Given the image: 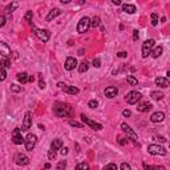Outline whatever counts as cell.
<instances>
[{
    "label": "cell",
    "instance_id": "cell-25",
    "mask_svg": "<svg viewBox=\"0 0 170 170\" xmlns=\"http://www.w3.org/2000/svg\"><path fill=\"white\" fill-rule=\"evenodd\" d=\"M0 68L5 69V68H11V60L8 57H3L0 60Z\"/></svg>",
    "mask_w": 170,
    "mask_h": 170
},
{
    "label": "cell",
    "instance_id": "cell-37",
    "mask_svg": "<svg viewBox=\"0 0 170 170\" xmlns=\"http://www.w3.org/2000/svg\"><path fill=\"white\" fill-rule=\"evenodd\" d=\"M97 105H98L97 100H91V101H89V102H88V106H89V108H92V109L97 108Z\"/></svg>",
    "mask_w": 170,
    "mask_h": 170
},
{
    "label": "cell",
    "instance_id": "cell-35",
    "mask_svg": "<svg viewBox=\"0 0 170 170\" xmlns=\"http://www.w3.org/2000/svg\"><path fill=\"white\" fill-rule=\"evenodd\" d=\"M74 170H88V163H85V162L79 163V165L74 168Z\"/></svg>",
    "mask_w": 170,
    "mask_h": 170
},
{
    "label": "cell",
    "instance_id": "cell-6",
    "mask_svg": "<svg viewBox=\"0 0 170 170\" xmlns=\"http://www.w3.org/2000/svg\"><path fill=\"white\" fill-rule=\"evenodd\" d=\"M32 28H33V31H35V33H36V36L40 39L43 43H47V41L49 40V32H48V29H37L36 27H33L32 25Z\"/></svg>",
    "mask_w": 170,
    "mask_h": 170
},
{
    "label": "cell",
    "instance_id": "cell-8",
    "mask_svg": "<svg viewBox=\"0 0 170 170\" xmlns=\"http://www.w3.org/2000/svg\"><path fill=\"white\" fill-rule=\"evenodd\" d=\"M121 128H122V130H124V132L128 134V138H130V140H132V141L134 142V144H137V140H138V136H137V134L133 132L132 128H130L128 124H122V125H121Z\"/></svg>",
    "mask_w": 170,
    "mask_h": 170
},
{
    "label": "cell",
    "instance_id": "cell-44",
    "mask_svg": "<svg viewBox=\"0 0 170 170\" xmlns=\"http://www.w3.org/2000/svg\"><path fill=\"white\" fill-rule=\"evenodd\" d=\"M5 22H7V20H5V17L3 16V15H0V28L5 25Z\"/></svg>",
    "mask_w": 170,
    "mask_h": 170
},
{
    "label": "cell",
    "instance_id": "cell-38",
    "mask_svg": "<svg viewBox=\"0 0 170 170\" xmlns=\"http://www.w3.org/2000/svg\"><path fill=\"white\" fill-rule=\"evenodd\" d=\"M102 170H117V165H114V163H108Z\"/></svg>",
    "mask_w": 170,
    "mask_h": 170
},
{
    "label": "cell",
    "instance_id": "cell-21",
    "mask_svg": "<svg viewBox=\"0 0 170 170\" xmlns=\"http://www.w3.org/2000/svg\"><path fill=\"white\" fill-rule=\"evenodd\" d=\"M62 148V141L61 140H53L52 141V144H50V149H52V150H56L57 151L59 149H61Z\"/></svg>",
    "mask_w": 170,
    "mask_h": 170
},
{
    "label": "cell",
    "instance_id": "cell-20",
    "mask_svg": "<svg viewBox=\"0 0 170 170\" xmlns=\"http://www.w3.org/2000/svg\"><path fill=\"white\" fill-rule=\"evenodd\" d=\"M60 13H61V11L59 10V8H53L52 11H49L48 16H47V22H52V20L56 19V17H57Z\"/></svg>",
    "mask_w": 170,
    "mask_h": 170
},
{
    "label": "cell",
    "instance_id": "cell-3",
    "mask_svg": "<svg viewBox=\"0 0 170 170\" xmlns=\"http://www.w3.org/2000/svg\"><path fill=\"white\" fill-rule=\"evenodd\" d=\"M148 151L149 154L151 156H165L166 154V149L161 145H156V144H151L148 146Z\"/></svg>",
    "mask_w": 170,
    "mask_h": 170
},
{
    "label": "cell",
    "instance_id": "cell-48",
    "mask_svg": "<svg viewBox=\"0 0 170 170\" xmlns=\"http://www.w3.org/2000/svg\"><path fill=\"white\" fill-rule=\"evenodd\" d=\"M60 153L62 154V156H67V154H68V148H61Z\"/></svg>",
    "mask_w": 170,
    "mask_h": 170
},
{
    "label": "cell",
    "instance_id": "cell-41",
    "mask_svg": "<svg viewBox=\"0 0 170 170\" xmlns=\"http://www.w3.org/2000/svg\"><path fill=\"white\" fill-rule=\"evenodd\" d=\"M92 65H93V67H96V68H100V67H101V61H100V59H94V60L92 61Z\"/></svg>",
    "mask_w": 170,
    "mask_h": 170
},
{
    "label": "cell",
    "instance_id": "cell-46",
    "mask_svg": "<svg viewBox=\"0 0 170 170\" xmlns=\"http://www.w3.org/2000/svg\"><path fill=\"white\" fill-rule=\"evenodd\" d=\"M138 37H140V33H138V31L136 29V31H133V40L137 41V40H138Z\"/></svg>",
    "mask_w": 170,
    "mask_h": 170
},
{
    "label": "cell",
    "instance_id": "cell-27",
    "mask_svg": "<svg viewBox=\"0 0 170 170\" xmlns=\"http://www.w3.org/2000/svg\"><path fill=\"white\" fill-rule=\"evenodd\" d=\"M126 81H128V84H130L132 86H136L137 84H138V80H137L134 76H128L126 77Z\"/></svg>",
    "mask_w": 170,
    "mask_h": 170
},
{
    "label": "cell",
    "instance_id": "cell-33",
    "mask_svg": "<svg viewBox=\"0 0 170 170\" xmlns=\"http://www.w3.org/2000/svg\"><path fill=\"white\" fill-rule=\"evenodd\" d=\"M65 168H67V161L62 160V161H60V162L57 163V168H56V170H64Z\"/></svg>",
    "mask_w": 170,
    "mask_h": 170
},
{
    "label": "cell",
    "instance_id": "cell-29",
    "mask_svg": "<svg viewBox=\"0 0 170 170\" xmlns=\"http://www.w3.org/2000/svg\"><path fill=\"white\" fill-rule=\"evenodd\" d=\"M144 169L145 170H166L163 166H151V165H146V163H144Z\"/></svg>",
    "mask_w": 170,
    "mask_h": 170
},
{
    "label": "cell",
    "instance_id": "cell-45",
    "mask_svg": "<svg viewBox=\"0 0 170 170\" xmlns=\"http://www.w3.org/2000/svg\"><path fill=\"white\" fill-rule=\"evenodd\" d=\"M128 142V138H125V137H120V138H118V144L120 145H125Z\"/></svg>",
    "mask_w": 170,
    "mask_h": 170
},
{
    "label": "cell",
    "instance_id": "cell-9",
    "mask_svg": "<svg viewBox=\"0 0 170 170\" xmlns=\"http://www.w3.org/2000/svg\"><path fill=\"white\" fill-rule=\"evenodd\" d=\"M15 163L19 166H25L29 163V158L23 153H17L16 156H15Z\"/></svg>",
    "mask_w": 170,
    "mask_h": 170
},
{
    "label": "cell",
    "instance_id": "cell-50",
    "mask_svg": "<svg viewBox=\"0 0 170 170\" xmlns=\"http://www.w3.org/2000/svg\"><path fill=\"white\" fill-rule=\"evenodd\" d=\"M39 86H40V88H41V89H44V88H45V82H44V81H43V80H41V81H40V82H39Z\"/></svg>",
    "mask_w": 170,
    "mask_h": 170
},
{
    "label": "cell",
    "instance_id": "cell-49",
    "mask_svg": "<svg viewBox=\"0 0 170 170\" xmlns=\"http://www.w3.org/2000/svg\"><path fill=\"white\" fill-rule=\"evenodd\" d=\"M117 56L118 57H126V52H120V53H117Z\"/></svg>",
    "mask_w": 170,
    "mask_h": 170
},
{
    "label": "cell",
    "instance_id": "cell-32",
    "mask_svg": "<svg viewBox=\"0 0 170 170\" xmlns=\"http://www.w3.org/2000/svg\"><path fill=\"white\" fill-rule=\"evenodd\" d=\"M150 19H151V25L156 27L158 24V15L156 12H153L151 13V16H150Z\"/></svg>",
    "mask_w": 170,
    "mask_h": 170
},
{
    "label": "cell",
    "instance_id": "cell-23",
    "mask_svg": "<svg viewBox=\"0 0 170 170\" xmlns=\"http://www.w3.org/2000/svg\"><path fill=\"white\" fill-rule=\"evenodd\" d=\"M122 11H124V12H126V13H134L136 12V7H134L133 4H124L122 5Z\"/></svg>",
    "mask_w": 170,
    "mask_h": 170
},
{
    "label": "cell",
    "instance_id": "cell-22",
    "mask_svg": "<svg viewBox=\"0 0 170 170\" xmlns=\"http://www.w3.org/2000/svg\"><path fill=\"white\" fill-rule=\"evenodd\" d=\"M17 80H19V82H22V84H27V82L29 81L28 73H25V72L19 73V74H17Z\"/></svg>",
    "mask_w": 170,
    "mask_h": 170
},
{
    "label": "cell",
    "instance_id": "cell-11",
    "mask_svg": "<svg viewBox=\"0 0 170 170\" xmlns=\"http://www.w3.org/2000/svg\"><path fill=\"white\" fill-rule=\"evenodd\" d=\"M81 121L84 122V124L89 125V126H91L92 129H94V130H101V129H102V125L98 124V122H94V121L89 120L88 117H85V114H81Z\"/></svg>",
    "mask_w": 170,
    "mask_h": 170
},
{
    "label": "cell",
    "instance_id": "cell-15",
    "mask_svg": "<svg viewBox=\"0 0 170 170\" xmlns=\"http://www.w3.org/2000/svg\"><path fill=\"white\" fill-rule=\"evenodd\" d=\"M32 125V117H31V113H25V117H24V121H23V125H22V130H28Z\"/></svg>",
    "mask_w": 170,
    "mask_h": 170
},
{
    "label": "cell",
    "instance_id": "cell-39",
    "mask_svg": "<svg viewBox=\"0 0 170 170\" xmlns=\"http://www.w3.org/2000/svg\"><path fill=\"white\" fill-rule=\"evenodd\" d=\"M32 16H33V13H32V11H28V12L25 13V22L31 23V22H32Z\"/></svg>",
    "mask_w": 170,
    "mask_h": 170
},
{
    "label": "cell",
    "instance_id": "cell-16",
    "mask_svg": "<svg viewBox=\"0 0 170 170\" xmlns=\"http://www.w3.org/2000/svg\"><path fill=\"white\" fill-rule=\"evenodd\" d=\"M163 118H165V114H163L162 112H156V113H153V114H151L150 121L154 122V124H158V122H162Z\"/></svg>",
    "mask_w": 170,
    "mask_h": 170
},
{
    "label": "cell",
    "instance_id": "cell-18",
    "mask_svg": "<svg viewBox=\"0 0 170 170\" xmlns=\"http://www.w3.org/2000/svg\"><path fill=\"white\" fill-rule=\"evenodd\" d=\"M0 55L3 57H8L11 55V48L5 43H0Z\"/></svg>",
    "mask_w": 170,
    "mask_h": 170
},
{
    "label": "cell",
    "instance_id": "cell-52",
    "mask_svg": "<svg viewBox=\"0 0 170 170\" xmlns=\"http://www.w3.org/2000/svg\"><path fill=\"white\" fill-rule=\"evenodd\" d=\"M158 140H160V141H161V142H165V141H166V140H165V138H163V137H158Z\"/></svg>",
    "mask_w": 170,
    "mask_h": 170
},
{
    "label": "cell",
    "instance_id": "cell-54",
    "mask_svg": "<svg viewBox=\"0 0 170 170\" xmlns=\"http://www.w3.org/2000/svg\"><path fill=\"white\" fill-rule=\"evenodd\" d=\"M79 55H84V49H80L79 50Z\"/></svg>",
    "mask_w": 170,
    "mask_h": 170
},
{
    "label": "cell",
    "instance_id": "cell-28",
    "mask_svg": "<svg viewBox=\"0 0 170 170\" xmlns=\"http://www.w3.org/2000/svg\"><path fill=\"white\" fill-rule=\"evenodd\" d=\"M88 68H89V64L86 61H82L81 64H80V67H79V72L80 73H84V72H86L88 71Z\"/></svg>",
    "mask_w": 170,
    "mask_h": 170
},
{
    "label": "cell",
    "instance_id": "cell-14",
    "mask_svg": "<svg viewBox=\"0 0 170 170\" xmlns=\"http://www.w3.org/2000/svg\"><path fill=\"white\" fill-rule=\"evenodd\" d=\"M117 93H118V91H117L116 86H108V88L104 91V94H105V97H108V98L116 97L117 96Z\"/></svg>",
    "mask_w": 170,
    "mask_h": 170
},
{
    "label": "cell",
    "instance_id": "cell-17",
    "mask_svg": "<svg viewBox=\"0 0 170 170\" xmlns=\"http://www.w3.org/2000/svg\"><path fill=\"white\" fill-rule=\"evenodd\" d=\"M151 108H153V105H151L150 102H148V101H144V102H140L138 106H137V110L138 112H149Z\"/></svg>",
    "mask_w": 170,
    "mask_h": 170
},
{
    "label": "cell",
    "instance_id": "cell-34",
    "mask_svg": "<svg viewBox=\"0 0 170 170\" xmlns=\"http://www.w3.org/2000/svg\"><path fill=\"white\" fill-rule=\"evenodd\" d=\"M11 92L19 93V92H22V86H20V85H16V84H11Z\"/></svg>",
    "mask_w": 170,
    "mask_h": 170
},
{
    "label": "cell",
    "instance_id": "cell-26",
    "mask_svg": "<svg viewBox=\"0 0 170 170\" xmlns=\"http://www.w3.org/2000/svg\"><path fill=\"white\" fill-rule=\"evenodd\" d=\"M17 5H19V4H17L16 1H13V3H11V4H8L7 7H5V12H7V13H11L13 10H16Z\"/></svg>",
    "mask_w": 170,
    "mask_h": 170
},
{
    "label": "cell",
    "instance_id": "cell-5",
    "mask_svg": "<svg viewBox=\"0 0 170 170\" xmlns=\"http://www.w3.org/2000/svg\"><path fill=\"white\" fill-rule=\"evenodd\" d=\"M154 43H156V41H154L153 39H149V40H146L145 43L142 44V57L144 59H146L151 53L153 47H154Z\"/></svg>",
    "mask_w": 170,
    "mask_h": 170
},
{
    "label": "cell",
    "instance_id": "cell-30",
    "mask_svg": "<svg viewBox=\"0 0 170 170\" xmlns=\"http://www.w3.org/2000/svg\"><path fill=\"white\" fill-rule=\"evenodd\" d=\"M150 96H151V98H153V100H162L163 93H162V92H151Z\"/></svg>",
    "mask_w": 170,
    "mask_h": 170
},
{
    "label": "cell",
    "instance_id": "cell-1",
    "mask_svg": "<svg viewBox=\"0 0 170 170\" xmlns=\"http://www.w3.org/2000/svg\"><path fill=\"white\" fill-rule=\"evenodd\" d=\"M53 113H55L57 117H67L71 113V106L64 102H57L53 106Z\"/></svg>",
    "mask_w": 170,
    "mask_h": 170
},
{
    "label": "cell",
    "instance_id": "cell-31",
    "mask_svg": "<svg viewBox=\"0 0 170 170\" xmlns=\"http://www.w3.org/2000/svg\"><path fill=\"white\" fill-rule=\"evenodd\" d=\"M98 25H100V17H98V16H94L93 19L91 20V27H93V28H97Z\"/></svg>",
    "mask_w": 170,
    "mask_h": 170
},
{
    "label": "cell",
    "instance_id": "cell-47",
    "mask_svg": "<svg viewBox=\"0 0 170 170\" xmlns=\"http://www.w3.org/2000/svg\"><path fill=\"white\" fill-rule=\"evenodd\" d=\"M132 114V113H130V110H124V112H122V116H124V117H129V116Z\"/></svg>",
    "mask_w": 170,
    "mask_h": 170
},
{
    "label": "cell",
    "instance_id": "cell-4",
    "mask_svg": "<svg viewBox=\"0 0 170 170\" xmlns=\"http://www.w3.org/2000/svg\"><path fill=\"white\" fill-rule=\"evenodd\" d=\"M89 28H91V19L86 16L82 17L79 22V24H77V32L79 33H85V32H88Z\"/></svg>",
    "mask_w": 170,
    "mask_h": 170
},
{
    "label": "cell",
    "instance_id": "cell-24",
    "mask_svg": "<svg viewBox=\"0 0 170 170\" xmlns=\"http://www.w3.org/2000/svg\"><path fill=\"white\" fill-rule=\"evenodd\" d=\"M162 52H163V48L160 45V47H156V48H154L153 50H151V53H150V55H151V57L157 59V57H160V56L162 55Z\"/></svg>",
    "mask_w": 170,
    "mask_h": 170
},
{
    "label": "cell",
    "instance_id": "cell-43",
    "mask_svg": "<svg viewBox=\"0 0 170 170\" xmlns=\"http://www.w3.org/2000/svg\"><path fill=\"white\" fill-rule=\"evenodd\" d=\"M120 169H121V170H130V165H128L126 162H124V163H121Z\"/></svg>",
    "mask_w": 170,
    "mask_h": 170
},
{
    "label": "cell",
    "instance_id": "cell-12",
    "mask_svg": "<svg viewBox=\"0 0 170 170\" xmlns=\"http://www.w3.org/2000/svg\"><path fill=\"white\" fill-rule=\"evenodd\" d=\"M57 86L60 89H62L64 92H67V93H69V94H77L79 93V88H76V86H69V85H67V84H64V82H59Z\"/></svg>",
    "mask_w": 170,
    "mask_h": 170
},
{
    "label": "cell",
    "instance_id": "cell-7",
    "mask_svg": "<svg viewBox=\"0 0 170 170\" xmlns=\"http://www.w3.org/2000/svg\"><path fill=\"white\" fill-rule=\"evenodd\" d=\"M141 97H142V94L140 93V92H129L128 93V96H126V101H128V104H130V105H134V104H137L140 100H141Z\"/></svg>",
    "mask_w": 170,
    "mask_h": 170
},
{
    "label": "cell",
    "instance_id": "cell-51",
    "mask_svg": "<svg viewBox=\"0 0 170 170\" xmlns=\"http://www.w3.org/2000/svg\"><path fill=\"white\" fill-rule=\"evenodd\" d=\"M113 4H114V5H120L121 4V1H120V0H113Z\"/></svg>",
    "mask_w": 170,
    "mask_h": 170
},
{
    "label": "cell",
    "instance_id": "cell-10",
    "mask_svg": "<svg viewBox=\"0 0 170 170\" xmlns=\"http://www.w3.org/2000/svg\"><path fill=\"white\" fill-rule=\"evenodd\" d=\"M12 142H13L15 145H22V144H24V138H23L22 130H20L19 128H16V129L13 130V134H12Z\"/></svg>",
    "mask_w": 170,
    "mask_h": 170
},
{
    "label": "cell",
    "instance_id": "cell-19",
    "mask_svg": "<svg viewBox=\"0 0 170 170\" xmlns=\"http://www.w3.org/2000/svg\"><path fill=\"white\" fill-rule=\"evenodd\" d=\"M156 85L161 86V88H168V86H169L168 77H157V79H156Z\"/></svg>",
    "mask_w": 170,
    "mask_h": 170
},
{
    "label": "cell",
    "instance_id": "cell-42",
    "mask_svg": "<svg viewBox=\"0 0 170 170\" xmlns=\"http://www.w3.org/2000/svg\"><path fill=\"white\" fill-rule=\"evenodd\" d=\"M69 125L76 126V128H82V124H80V122H77V121H69Z\"/></svg>",
    "mask_w": 170,
    "mask_h": 170
},
{
    "label": "cell",
    "instance_id": "cell-53",
    "mask_svg": "<svg viewBox=\"0 0 170 170\" xmlns=\"http://www.w3.org/2000/svg\"><path fill=\"white\" fill-rule=\"evenodd\" d=\"M44 168H45V169H49L50 165H49V163H45V165H44Z\"/></svg>",
    "mask_w": 170,
    "mask_h": 170
},
{
    "label": "cell",
    "instance_id": "cell-2",
    "mask_svg": "<svg viewBox=\"0 0 170 170\" xmlns=\"http://www.w3.org/2000/svg\"><path fill=\"white\" fill-rule=\"evenodd\" d=\"M37 144V137L35 134H31L29 133L28 136L24 138V146H25V150L28 151H32L35 149V146Z\"/></svg>",
    "mask_w": 170,
    "mask_h": 170
},
{
    "label": "cell",
    "instance_id": "cell-36",
    "mask_svg": "<svg viewBox=\"0 0 170 170\" xmlns=\"http://www.w3.org/2000/svg\"><path fill=\"white\" fill-rule=\"evenodd\" d=\"M5 79H7V72H5V69L0 68V81H4Z\"/></svg>",
    "mask_w": 170,
    "mask_h": 170
},
{
    "label": "cell",
    "instance_id": "cell-40",
    "mask_svg": "<svg viewBox=\"0 0 170 170\" xmlns=\"http://www.w3.org/2000/svg\"><path fill=\"white\" fill-rule=\"evenodd\" d=\"M56 154H57V153H56V150H52V149H50L49 153H48V158H49V160H55Z\"/></svg>",
    "mask_w": 170,
    "mask_h": 170
},
{
    "label": "cell",
    "instance_id": "cell-13",
    "mask_svg": "<svg viewBox=\"0 0 170 170\" xmlns=\"http://www.w3.org/2000/svg\"><path fill=\"white\" fill-rule=\"evenodd\" d=\"M76 67H77V61H76V59L74 57H68L67 60H65L64 68L67 71H73Z\"/></svg>",
    "mask_w": 170,
    "mask_h": 170
}]
</instances>
